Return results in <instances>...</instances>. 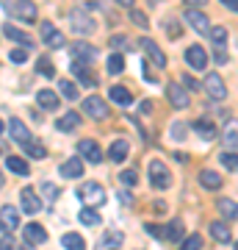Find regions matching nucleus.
<instances>
[{
  "label": "nucleus",
  "instance_id": "nucleus-1",
  "mask_svg": "<svg viewBox=\"0 0 238 250\" xmlns=\"http://www.w3.org/2000/svg\"><path fill=\"white\" fill-rule=\"evenodd\" d=\"M0 6L6 14H14V17L25 20V22H34L36 20V6L31 0H0Z\"/></svg>",
  "mask_w": 238,
  "mask_h": 250
},
{
  "label": "nucleus",
  "instance_id": "nucleus-2",
  "mask_svg": "<svg viewBox=\"0 0 238 250\" xmlns=\"http://www.w3.org/2000/svg\"><path fill=\"white\" fill-rule=\"evenodd\" d=\"M78 197H80V203L100 208V206L106 203V189L100 187V184H94V181H86V184L78 189Z\"/></svg>",
  "mask_w": 238,
  "mask_h": 250
},
{
  "label": "nucleus",
  "instance_id": "nucleus-3",
  "mask_svg": "<svg viewBox=\"0 0 238 250\" xmlns=\"http://www.w3.org/2000/svg\"><path fill=\"white\" fill-rule=\"evenodd\" d=\"M70 22H72V31L75 34H80V36H89V34H94V20L89 17L83 9H72L70 11Z\"/></svg>",
  "mask_w": 238,
  "mask_h": 250
},
{
  "label": "nucleus",
  "instance_id": "nucleus-4",
  "mask_svg": "<svg viewBox=\"0 0 238 250\" xmlns=\"http://www.w3.org/2000/svg\"><path fill=\"white\" fill-rule=\"evenodd\" d=\"M150 184H152V189L172 187V172L164 167V161H150Z\"/></svg>",
  "mask_w": 238,
  "mask_h": 250
},
{
  "label": "nucleus",
  "instance_id": "nucleus-5",
  "mask_svg": "<svg viewBox=\"0 0 238 250\" xmlns=\"http://www.w3.org/2000/svg\"><path fill=\"white\" fill-rule=\"evenodd\" d=\"M205 95L211 100H224L227 98V86H224V81H221L219 72H208V78H205Z\"/></svg>",
  "mask_w": 238,
  "mask_h": 250
},
{
  "label": "nucleus",
  "instance_id": "nucleus-6",
  "mask_svg": "<svg viewBox=\"0 0 238 250\" xmlns=\"http://www.w3.org/2000/svg\"><path fill=\"white\" fill-rule=\"evenodd\" d=\"M83 114H89L92 120H106V117H108V106H106V100L97 98V95L86 98V100H83Z\"/></svg>",
  "mask_w": 238,
  "mask_h": 250
},
{
  "label": "nucleus",
  "instance_id": "nucleus-7",
  "mask_svg": "<svg viewBox=\"0 0 238 250\" xmlns=\"http://www.w3.org/2000/svg\"><path fill=\"white\" fill-rule=\"evenodd\" d=\"M19 200H22V211H25V214H31V217H36L44 208V203L39 200V195H36L31 187H25L22 192H19Z\"/></svg>",
  "mask_w": 238,
  "mask_h": 250
},
{
  "label": "nucleus",
  "instance_id": "nucleus-8",
  "mask_svg": "<svg viewBox=\"0 0 238 250\" xmlns=\"http://www.w3.org/2000/svg\"><path fill=\"white\" fill-rule=\"evenodd\" d=\"M78 153L86 161H92V164H100V161H103V150H100V145L94 142V139H80V142H78Z\"/></svg>",
  "mask_w": 238,
  "mask_h": 250
},
{
  "label": "nucleus",
  "instance_id": "nucleus-9",
  "mask_svg": "<svg viewBox=\"0 0 238 250\" xmlns=\"http://www.w3.org/2000/svg\"><path fill=\"white\" fill-rule=\"evenodd\" d=\"M17 225H19V211L11 208V206H3L0 208V231L11 233V231H17Z\"/></svg>",
  "mask_w": 238,
  "mask_h": 250
},
{
  "label": "nucleus",
  "instance_id": "nucleus-10",
  "mask_svg": "<svg viewBox=\"0 0 238 250\" xmlns=\"http://www.w3.org/2000/svg\"><path fill=\"white\" fill-rule=\"evenodd\" d=\"M141 50L147 53V59H150L155 67H161V70L166 67V56H164V50H161V47L155 45L152 39H147V36H144V39H141Z\"/></svg>",
  "mask_w": 238,
  "mask_h": 250
},
{
  "label": "nucleus",
  "instance_id": "nucleus-11",
  "mask_svg": "<svg viewBox=\"0 0 238 250\" xmlns=\"http://www.w3.org/2000/svg\"><path fill=\"white\" fill-rule=\"evenodd\" d=\"M185 62L191 64L194 70H205V67H208V53H205V47H200V45L185 47Z\"/></svg>",
  "mask_w": 238,
  "mask_h": 250
},
{
  "label": "nucleus",
  "instance_id": "nucleus-12",
  "mask_svg": "<svg viewBox=\"0 0 238 250\" xmlns=\"http://www.w3.org/2000/svg\"><path fill=\"white\" fill-rule=\"evenodd\" d=\"M72 75L83 83V86H97V78L89 72V64L86 62H78V59H72Z\"/></svg>",
  "mask_w": 238,
  "mask_h": 250
},
{
  "label": "nucleus",
  "instance_id": "nucleus-13",
  "mask_svg": "<svg viewBox=\"0 0 238 250\" xmlns=\"http://www.w3.org/2000/svg\"><path fill=\"white\" fill-rule=\"evenodd\" d=\"M185 22L194 28L197 34H208V31H211V25H208V17H205L200 9H188V11H185Z\"/></svg>",
  "mask_w": 238,
  "mask_h": 250
},
{
  "label": "nucleus",
  "instance_id": "nucleus-14",
  "mask_svg": "<svg viewBox=\"0 0 238 250\" xmlns=\"http://www.w3.org/2000/svg\"><path fill=\"white\" fill-rule=\"evenodd\" d=\"M72 59H78V62H97V47H92L89 42H75V47H72Z\"/></svg>",
  "mask_w": 238,
  "mask_h": 250
},
{
  "label": "nucleus",
  "instance_id": "nucleus-15",
  "mask_svg": "<svg viewBox=\"0 0 238 250\" xmlns=\"http://www.w3.org/2000/svg\"><path fill=\"white\" fill-rule=\"evenodd\" d=\"M42 39L47 47H64V34L55 31L53 22H42Z\"/></svg>",
  "mask_w": 238,
  "mask_h": 250
},
{
  "label": "nucleus",
  "instance_id": "nucleus-16",
  "mask_svg": "<svg viewBox=\"0 0 238 250\" xmlns=\"http://www.w3.org/2000/svg\"><path fill=\"white\" fill-rule=\"evenodd\" d=\"M166 98H169V103H172L175 108L188 106V95H185V89L180 86V83H169L166 86Z\"/></svg>",
  "mask_w": 238,
  "mask_h": 250
},
{
  "label": "nucleus",
  "instance_id": "nucleus-17",
  "mask_svg": "<svg viewBox=\"0 0 238 250\" xmlns=\"http://www.w3.org/2000/svg\"><path fill=\"white\" fill-rule=\"evenodd\" d=\"M22 236H25L28 245H44L47 242V231H44L39 223H31L25 225V231H22Z\"/></svg>",
  "mask_w": 238,
  "mask_h": 250
},
{
  "label": "nucleus",
  "instance_id": "nucleus-18",
  "mask_svg": "<svg viewBox=\"0 0 238 250\" xmlns=\"http://www.w3.org/2000/svg\"><path fill=\"white\" fill-rule=\"evenodd\" d=\"M9 134H11V139H14L17 145H25L28 139H31V131H28L25 123H22V120H17V117H14V120H9Z\"/></svg>",
  "mask_w": 238,
  "mask_h": 250
},
{
  "label": "nucleus",
  "instance_id": "nucleus-19",
  "mask_svg": "<svg viewBox=\"0 0 238 250\" xmlns=\"http://www.w3.org/2000/svg\"><path fill=\"white\" fill-rule=\"evenodd\" d=\"M208 231H211V236L216 242H221V245H227L230 239H233V231H230V225L224 223V220H216V223L208 225Z\"/></svg>",
  "mask_w": 238,
  "mask_h": 250
},
{
  "label": "nucleus",
  "instance_id": "nucleus-20",
  "mask_svg": "<svg viewBox=\"0 0 238 250\" xmlns=\"http://www.w3.org/2000/svg\"><path fill=\"white\" fill-rule=\"evenodd\" d=\"M128 153H130V145H128V139H114V142H111V147H108V159L119 164V161L128 159Z\"/></svg>",
  "mask_w": 238,
  "mask_h": 250
},
{
  "label": "nucleus",
  "instance_id": "nucleus-21",
  "mask_svg": "<svg viewBox=\"0 0 238 250\" xmlns=\"http://www.w3.org/2000/svg\"><path fill=\"white\" fill-rule=\"evenodd\" d=\"M221 139L230 150H238V120H227L224 123V131H221Z\"/></svg>",
  "mask_w": 238,
  "mask_h": 250
},
{
  "label": "nucleus",
  "instance_id": "nucleus-22",
  "mask_svg": "<svg viewBox=\"0 0 238 250\" xmlns=\"http://www.w3.org/2000/svg\"><path fill=\"white\" fill-rule=\"evenodd\" d=\"M61 175L64 178H80L83 175V156L80 159H70L61 164Z\"/></svg>",
  "mask_w": 238,
  "mask_h": 250
},
{
  "label": "nucleus",
  "instance_id": "nucleus-23",
  "mask_svg": "<svg viewBox=\"0 0 238 250\" xmlns=\"http://www.w3.org/2000/svg\"><path fill=\"white\" fill-rule=\"evenodd\" d=\"M200 184H202L205 189H211V192H216V189H221V175L219 172H213V170H202L200 172Z\"/></svg>",
  "mask_w": 238,
  "mask_h": 250
},
{
  "label": "nucleus",
  "instance_id": "nucleus-24",
  "mask_svg": "<svg viewBox=\"0 0 238 250\" xmlns=\"http://www.w3.org/2000/svg\"><path fill=\"white\" fill-rule=\"evenodd\" d=\"M161 239H166V242H180L183 239V223L180 220H172V223L161 231Z\"/></svg>",
  "mask_w": 238,
  "mask_h": 250
},
{
  "label": "nucleus",
  "instance_id": "nucleus-25",
  "mask_svg": "<svg viewBox=\"0 0 238 250\" xmlns=\"http://www.w3.org/2000/svg\"><path fill=\"white\" fill-rule=\"evenodd\" d=\"M36 100H39V106L42 108H50V111L58 108V95H55L53 89H39L36 92Z\"/></svg>",
  "mask_w": 238,
  "mask_h": 250
},
{
  "label": "nucleus",
  "instance_id": "nucleus-26",
  "mask_svg": "<svg viewBox=\"0 0 238 250\" xmlns=\"http://www.w3.org/2000/svg\"><path fill=\"white\" fill-rule=\"evenodd\" d=\"M3 34L9 36V39H14V42H19L22 47H34V39L28 34H22L19 28H14V25H3Z\"/></svg>",
  "mask_w": 238,
  "mask_h": 250
},
{
  "label": "nucleus",
  "instance_id": "nucleus-27",
  "mask_svg": "<svg viewBox=\"0 0 238 250\" xmlns=\"http://www.w3.org/2000/svg\"><path fill=\"white\" fill-rule=\"evenodd\" d=\"M108 98L114 100L116 106H130L133 103V95L125 89V86H111V89H108Z\"/></svg>",
  "mask_w": 238,
  "mask_h": 250
},
{
  "label": "nucleus",
  "instance_id": "nucleus-28",
  "mask_svg": "<svg viewBox=\"0 0 238 250\" xmlns=\"http://www.w3.org/2000/svg\"><path fill=\"white\" fill-rule=\"evenodd\" d=\"M194 131L202 136L205 142H211V139H216V136H219V134H216V125L208 123V120H197V123H194Z\"/></svg>",
  "mask_w": 238,
  "mask_h": 250
},
{
  "label": "nucleus",
  "instance_id": "nucleus-29",
  "mask_svg": "<svg viewBox=\"0 0 238 250\" xmlns=\"http://www.w3.org/2000/svg\"><path fill=\"white\" fill-rule=\"evenodd\" d=\"M219 214L224 217V220H238V203L236 200H230V197H224V200H219Z\"/></svg>",
  "mask_w": 238,
  "mask_h": 250
},
{
  "label": "nucleus",
  "instance_id": "nucleus-30",
  "mask_svg": "<svg viewBox=\"0 0 238 250\" xmlns=\"http://www.w3.org/2000/svg\"><path fill=\"white\" fill-rule=\"evenodd\" d=\"M78 220L83 225H89V228H94V225H103V220H100V214H97V208L94 206H86L83 211L78 214Z\"/></svg>",
  "mask_w": 238,
  "mask_h": 250
},
{
  "label": "nucleus",
  "instance_id": "nucleus-31",
  "mask_svg": "<svg viewBox=\"0 0 238 250\" xmlns=\"http://www.w3.org/2000/svg\"><path fill=\"white\" fill-rule=\"evenodd\" d=\"M22 147H25V153L31 156V159H47V150H44V145H42V142H36L34 136H31V139H28Z\"/></svg>",
  "mask_w": 238,
  "mask_h": 250
},
{
  "label": "nucleus",
  "instance_id": "nucleus-32",
  "mask_svg": "<svg viewBox=\"0 0 238 250\" xmlns=\"http://www.w3.org/2000/svg\"><path fill=\"white\" fill-rule=\"evenodd\" d=\"M78 125H80V114H75V111H70V114H64L61 120L55 123V128H58V131H75Z\"/></svg>",
  "mask_w": 238,
  "mask_h": 250
},
{
  "label": "nucleus",
  "instance_id": "nucleus-33",
  "mask_svg": "<svg viewBox=\"0 0 238 250\" xmlns=\"http://www.w3.org/2000/svg\"><path fill=\"white\" fill-rule=\"evenodd\" d=\"M122 242H125V233L122 231H106V236H103V242H100V248L111 250V248H119Z\"/></svg>",
  "mask_w": 238,
  "mask_h": 250
},
{
  "label": "nucleus",
  "instance_id": "nucleus-34",
  "mask_svg": "<svg viewBox=\"0 0 238 250\" xmlns=\"http://www.w3.org/2000/svg\"><path fill=\"white\" fill-rule=\"evenodd\" d=\"M61 245L67 250H83V245H86V242H83V236H80V233H64Z\"/></svg>",
  "mask_w": 238,
  "mask_h": 250
},
{
  "label": "nucleus",
  "instance_id": "nucleus-35",
  "mask_svg": "<svg viewBox=\"0 0 238 250\" xmlns=\"http://www.w3.org/2000/svg\"><path fill=\"white\" fill-rule=\"evenodd\" d=\"M6 167H9L11 172H17V175H28V161L19 159V156H9V159H6Z\"/></svg>",
  "mask_w": 238,
  "mask_h": 250
},
{
  "label": "nucleus",
  "instance_id": "nucleus-36",
  "mask_svg": "<svg viewBox=\"0 0 238 250\" xmlns=\"http://www.w3.org/2000/svg\"><path fill=\"white\" fill-rule=\"evenodd\" d=\"M219 159H221V164H224L230 172H238V153L236 150H224Z\"/></svg>",
  "mask_w": 238,
  "mask_h": 250
},
{
  "label": "nucleus",
  "instance_id": "nucleus-37",
  "mask_svg": "<svg viewBox=\"0 0 238 250\" xmlns=\"http://www.w3.org/2000/svg\"><path fill=\"white\" fill-rule=\"evenodd\" d=\"M58 92H61V95H64L67 100H75V98L80 95V92H78V86H75L72 81H58Z\"/></svg>",
  "mask_w": 238,
  "mask_h": 250
},
{
  "label": "nucleus",
  "instance_id": "nucleus-38",
  "mask_svg": "<svg viewBox=\"0 0 238 250\" xmlns=\"http://www.w3.org/2000/svg\"><path fill=\"white\" fill-rule=\"evenodd\" d=\"M125 70V59L119 53H114V56H108V72L111 75H119V72Z\"/></svg>",
  "mask_w": 238,
  "mask_h": 250
},
{
  "label": "nucleus",
  "instance_id": "nucleus-39",
  "mask_svg": "<svg viewBox=\"0 0 238 250\" xmlns=\"http://www.w3.org/2000/svg\"><path fill=\"white\" fill-rule=\"evenodd\" d=\"M42 195H44V200H47V203H53L55 197L61 195V189L55 187V184H50V181H44V184H42Z\"/></svg>",
  "mask_w": 238,
  "mask_h": 250
},
{
  "label": "nucleus",
  "instance_id": "nucleus-40",
  "mask_svg": "<svg viewBox=\"0 0 238 250\" xmlns=\"http://www.w3.org/2000/svg\"><path fill=\"white\" fill-rule=\"evenodd\" d=\"M36 67H39V72H42L44 78H53L55 67H53V64H50V59H47V56H42V59L36 62Z\"/></svg>",
  "mask_w": 238,
  "mask_h": 250
},
{
  "label": "nucleus",
  "instance_id": "nucleus-41",
  "mask_svg": "<svg viewBox=\"0 0 238 250\" xmlns=\"http://www.w3.org/2000/svg\"><path fill=\"white\" fill-rule=\"evenodd\" d=\"M172 139H177V142H183L185 139V134H188V128H185V123H172Z\"/></svg>",
  "mask_w": 238,
  "mask_h": 250
},
{
  "label": "nucleus",
  "instance_id": "nucleus-42",
  "mask_svg": "<svg viewBox=\"0 0 238 250\" xmlns=\"http://www.w3.org/2000/svg\"><path fill=\"white\" fill-rule=\"evenodd\" d=\"M208 34H211V39L216 42V45H224V39H227V31H224L221 25H213Z\"/></svg>",
  "mask_w": 238,
  "mask_h": 250
},
{
  "label": "nucleus",
  "instance_id": "nucleus-43",
  "mask_svg": "<svg viewBox=\"0 0 238 250\" xmlns=\"http://www.w3.org/2000/svg\"><path fill=\"white\" fill-rule=\"evenodd\" d=\"M183 248L185 250H200V248H202V236H200V233H194V236L183 239Z\"/></svg>",
  "mask_w": 238,
  "mask_h": 250
},
{
  "label": "nucleus",
  "instance_id": "nucleus-44",
  "mask_svg": "<svg viewBox=\"0 0 238 250\" xmlns=\"http://www.w3.org/2000/svg\"><path fill=\"white\" fill-rule=\"evenodd\" d=\"M119 181H122V187H136V181H139V175L133 170H125L122 175H119Z\"/></svg>",
  "mask_w": 238,
  "mask_h": 250
},
{
  "label": "nucleus",
  "instance_id": "nucleus-45",
  "mask_svg": "<svg viewBox=\"0 0 238 250\" xmlns=\"http://www.w3.org/2000/svg\"><path fill=\"white\" fill-rule=\"evenodd\" d=\"M14 64H22L28 59V47H17V50H11V56H9Z\"/></svg>",
  "mask_w": 238,
  "mask_h": 250
},
{
  "label": "nucleus",
  "instance_id": "nucleus-46",
  "mask_svg": "<svg viewBox=\"0 0 238 250\" xmlns=\"http://www.w3.org/2000/svg\"><path fill=\"white\" fill-rule=\"evenodd\" d=\"M130 20L136 22V25H141V28H150V22H147V14H141V11H133V9H130Z\"/></svg>",
  "mask_w": 238,
  "mask_h": 250
},
{
  "label": "nucleus",
  "instance_id": "nucleus-47",
  "mask_svg": "<svg viewBox=\"0 0 238 250\" xmlns=\"http://www.w3.org/2000/svg\"><path fill=\"white\" fill-rule=\"evenodd\" d=\"M125 45H128V36H122V34H119V36H111V47H116V50H122V47Z\"/></svg>",
  "mask_w": 238,
  "mask_h": 250
},
{
  "label": "nucleus",
  "instance_id": "nucleus-48",
  "mask_svg": "<svg viewBox=\"0 0 238 250\" xmlns=\"http://www.w3.org/2000/svg\"><path fill=\"white\" fill-rule=\"evenodd\" d=\"M9 248H14V239H11V233L6 236V239H0V250H9Z\"/></svg>",
  "mask_w": 238,
  "mask_h": 250
},
{
  "label": "nucleus",
  "instance_id": "nucleus-49",
  "mask_svg": "<svg viewBox=\"0 0 238 250\" xmlns=\"http://www.w3.org/2000/svg\"><path fill=\"white\" fill-rule=\"evenodd\" d=\"M221 3H224L230 11H236V14H238V0H221Z\"/></svg>",
  "mask_w": 238,
  "mask_h": 250
},
{
  "label": "nucleus",
  "instance_id": "nucleus-50",
  "mask_svg": "<svg viewBox=\"0 0 238 250\" xmlns=\"http://www.w3.org/2000/svg\"><path fill=\"white\" fill-rule=\"evenodd\" d=\"M183 86H188V89H197V81H194V78H183Z\"/></svg>",
  "mask_w": 238,
  "mask_h": 250
},
{
  "label": "nucleus",
  "instance_id": "nucleus-51",
  "mask_svg": "<svg viewBox=\"0 0 238 250\" xmlns=\"http://www.w3.org/2000/svg\"><path fill=\"white\" fill-rule=\"evenodd\" d=\"M116 3H119L122 9H133V0H116Z\"/></svg>",
  "mask_w": 238,
  "mask_h": 250
},
{
  "label": "nucleus",
  "instance_id": "nucleus-52",
  "mask_svg": "<svg viewBox=\"0 0 238 250\" xmlns=\"http://www.w3.org/2000/svg\"><path fill=\"white\" fill-rule=\"evenodd\" d=\"M185 3H191V6H202V3H208V0H185Z\"/></svg>",
  "mask_w": 238,
  "mask_h": 250
},
{
  "label": "nucleus",
  "instance_id": "nucleus-53",
  "mask_svg": "<svg viewBox=\"0 0 238 250\" xmlns=\"http://www.w3.org/2000/svg\"><path fill=\"white\" fill-rule=\"evenodd\" d=\"M0 134H3V123H0Z\"/></svg>",
  "mask_w": 238,
  "mask_h": 250
}]
</instances>
